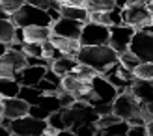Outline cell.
I'll list each match as a JSON object with an SVG mask.
<instances>
[{
  "mask_svg": "<svg viewBox=\"0 0 153 136\" xmlns=\"http://www.w3.org/2000/svg\"><path fill=\"white\" fill-rule=\"evenodd\" d=\"M76 60L80 64H86L94 67L97 73H105L112 64H116L120 60V54L114 50L110 45H82Z\"/></svg>",
  "mask_w": 153,
  "mask_h": 136,
  "instance_id": "1",
  "label": "cell"
},
{
  "mask_svg": "<svg viewBox=\"0 0 153 136\" xmlns=\"http://www.w3.org/2000/svg\"><path fill=\"white\" fill-rule=\"evenodd\" d=\"M112 108H114V114L120 116L121 119H125V121H129L131 125H146V119L142 116L144 104L129 89L121 92L116 97V101L112 103Z\"/></svg>",
  "mask_w": 153,
  "mask_h": 136,
  "instance_id": "2",
  "label": "cell"
},
{
  "mask_svg": "<svg viewBox=\"0 0 153 136\" xmlns=\"http://www.w3.org/2000/svg\"><path fill=\"white\" fill-rule=\"evenodd\" d=\"M62 112H64L65 129H69L73 132H75V129H79L82 125L99 121V114L95 112L94 104H90L86 101H75L69 108H62Z\"/></svg>",
  "mask_w": 153,
  "mask_h": 136,
  "instance_id": "3",
  "label": "cell"
},
{
  "mask_svg": "<svg viewBox=\"0 0 153 136\" xmlns=\"http://www.w3.org/2000/svg\"><path fill=\"white\" fill-rule=\"evenodd\" d=\"M11 21L15 22V26H52V19L47 10H41L34 4L26 2L25 6L17 10L15 13H11Z\"/></svg>",
  "mask_w": 153,
  "mask_h": 136,
  "instance_id": "4",
  "label": "cell"
},
{
  "mask_svg": "<svg viewBox=\"0 0 153 136\" xmlns=\"http://www.w3.org/2000/svg\"><path fill=\"white\" fill-rule=\"evenodd\" d=\"M118 95H120V89L114 86L108 78H105L103 75L99 73V75H95V77L91 78V93H88L82 101L94 104V106L103 104V103H110L112 104L116 101Z\"/></svg>",
  "mask_w": 153,
  "mask_h": 136,
  "instance_id": "5",
  "label": "cell"
},
{
  "mask_svg": "<svg viewBox=\"0 0 153 136\" xmlns=\"http://www.w3.org/2000/svg\"><path fill=\"white\" fill-rule=\"evenodd\" d=\"M121 15H123L125 24L133 26L136 30H142V28L153 24V15L148 10L146 2H131L121 10Z\"/></svg>",
  "mask_w": 153,
  "mask_h": 136,
  "instance_id": "6",
  "label": "cell"
},
{
  "mask_svg": "<svg viewBox=\"0 0 153 136\" xmlns=\"http://www.w3.org/2000/svg\"><path fill=\"white\" fill-rule=\"evenodd\" d=\"M47 119H39L34 116H22L11 121V134L17 136H37V134H45V129H47Z\"/></svg>",
  "mask_w": 153,
  "mask_h": 136,
  "instance_id": "7",
  "label": "cell"
},
{
  "mask_svg": "<svg viewBox=\"0 0 153 136\" xmlns=\"http://www.w3.org/2000/svg\"><path fill=\"white\" fill-rule=\"evenodd\" d=\"M22 67H26V54L22 50L7 49L0 56V78H7V77L15 78V75Z\"/></svg>",
  "mask_w": 153,
  "mask_h": 136,
  "instance_id": "8",
  "label": "cell"
},
{
  "mask_svg": "<svg viewBox=\"0 0 153 136\" xmlns=\"http://www.w3.org/2000/svg\"><path fill=\"white\" fill-rule=\"evenodd\" d=\"M110 41V26H105L101 22L90 21L82 26L80 43L82 45H108Z\"/></svg>",
  "mask_w": 153,
  "mask_h": 136,
  "instance_id": "9",
  "label": "cell"
},
{
  "mask_svg": "<svg viewBox=\"0 0 153 136\" xmlns=\"http://www.w3.org/2000/svg\"><path fill=\"white\" fill-rule=\"evenodd\" d=\"M103 77H105V78H108L112 84L120 89V93L131 88V84H133L134 78H136V77H134V73H133L131 69H127V67L120 62V60H118L116 64H112L108 69L103 73Z\"/></svg>",
  "mask_w": 153,
  "mask_h": 136,
  "instance_id": "10",
  "label": "cell"
},
{
  "mask_svg": "<svg viewBox=\"0 0 153 136\" xmlns=\"http://www.w3.org/2000/svg\"><path fill=\"white\" fill-rule=\"evenodd\" d=\"M129 50H133L140 58V62H153V34L136 30Z\"/></svg>",
  "mask_w": 153,
  "mask_h": 136,
  "instance_id": "11",
  "label": "cell"
},
{
  "mask_svg": "<svg viewBox=\"0 0 153 136\" xmlns=\"http://www.w3.org/2000/svg\"><path fill=\"white\" fill-rule=\"evenodd\" d=\"M134 32H136V28L129 26V24L110 26V41H108V45L118 52V54H121V52L129 50Z\"/></svg>",
  "mask_w": 153,
  "mask_h": 136,
  "instance_id": "12",
  "label": "cell"
},
{
  "mask_svg": "<svg viewBox=\"0 0 153 136\" xmlns=\"http://www.w3.org/2000/svg\"><path fill=\"white\" fill-rule=\"evenodd\" d=\"M56 110H62V103H60L58 93H43L41 101L30 106V116L39 118V119H47Z\"/></svg>",
  "mask_w": 153,
  "mask_h": 136,
  "instance_id": "13",
  "label": "cell"
},
{
  "mask_svg": "<svg viewBox=\"0 0 153 136\" xmlns=\"http://www.w3.org/2000/svg\"><path fill=\"white\" fill-rule=\"evenodd\" d=\"M82 21L69 19V17H62L52 24V34L64 35V37H71V39H79L80 41V34H82Z\"/></svg>",
  "mask_w": 153,
  "mask_h": 136,
  "instance_id": "14",
  "label": "cell"
},
{
  "mask_svg": "<svg viewBox=\"0 0 153 136\" xmlns=\"http://www.w3.org/2000/svg\"><path fill=\"white\" fill-rule=\"evenodd\" d=\"M62 88L65 92H69L76 97V101H82L88 93H91V82L86 80H80L79 77H75L73 73H67L64 75L62 78Z\"/></svg>",
  "mask_w": 153,
  "mask_h": 136,
  "instance_id": "15",
  "label": "cell"
},
{
  "mask_svg": "<svg viewBox=\"0 0 153 136\" xmlns=\"http://www.w3.org/2000/svg\"><path fill=\"white\" fill-rule=\"evenodd\" d=\"M45 73H47V67L43 65H26L15 75V78L21 82V86H37Z\"/></svg>",
  "mask_w": 153,
  "mask_h": 136,
  "instance_id": "16",
  "label": "cell"
},
{
  "mask_svg": "<svg viewBox=\"0 0 153 136\" xmlns=\"http://www.w3.org/2000/svg\"><path fill=\"white\" fill-rule=\"evenodd\" d=\"M30 114V104L21 99V97H10V99H4V118L10 119H17Z\"/></svg>",
  "mask_w": 153,
  "mask_h": 136,
  "instance_id": "17",
  "label": "cell"
},
{
  "mask_svg": "<svg viewBox=\"0 0 153 136\" xmlns=\"http://www.w3.org/2000/svg\"><path fill=\"white\" fill-rule=\"evenodd\" d=\"M129 92H131L142 104L153 103V80L134 78V82L131 84V88H129Z\"/></svg>",
  "mask_w": 153,
  "mask_h": 136,
  "instance_id": "18",
  "label": "cell"
},
{
  "mask_svg": "<svg viewBox=\"0 0 153 136\" xmlns=\"http://www.w3.org/2000/svg\"><path fill=\"white\" fill-rule=\"evenodd\" d=\"M51 41L54 43V47H58L65 56H75V58H76V54H79V50L82 47V43L79 39H71V37H64V35H58V34H52Z\"/></svg>",
  "mask_w": 153,
  "mask_h": 136,
  "instance_id": "19",
  "label": "cell"
},
{
  "mask_svg": "<svg viewBox=\"0 0 153 136\" xmlns=\"http://www.w3.org/2000/svg\"><path fill=\"white\" fill-rule=\"evenodd\" d=\"M52 35V26H25V41L30 43H45Z\"/></svg>",
  "mask_w": 153,
  "mask_h": 136,
  "instance_id": "20",
  "label": "cell"
},
{
  "mask_svg": "<svg viewBox=\"0 0 153 136\" xmlns=\"http://www.w3.org/2000/svg\"><path fill=\"white\" fill-rule=\"evenodd\" d=\"M21 82L17 78H0V99H10V97H19Z\"/></svg>",
  "mask_w": 153,
  "mask_h": 136,
  "instance_id": "21",
  "label": "cell"
},
{
  "mask_svg": "<svg viewBox=\"0 0 153 136\" xmlns=\"http://www.w3.org/2000/svg\"><path fill=\"white\" fill-rule=\"evenodd\" d=\"M62 17H69V19H76L82 21L84 24L90 22V11L84 6H62Z\"/></svg>",
  "mask_w": 153,
  "mask_h": 136,
  "instance_id": "22",
  "label": "cell"
},
{
  "mask_svg": "<svg viewBox=\"0 0 153 136\" xmlns=\"http://www.w3.org/2000/svg\"><path fill=\"white\" fill-rule=\"evenodd\" d=\"M76 65H79V60H76L75 56H62V58H58V60L52 62V69L64 77V75L75 71Z\"/></svg>",
  "mask_w": 153,
  "mask_h": 136,
  "instance_id": "23",
  "label": "cell"
},
{
  "mask_svg": "<svg viewBox=\"0 0 153 136\" xmlns=\"http://www.w3.org/2000/svg\"><path fill=\"white\" fill-rule=\"evenodd\" d=\"M129 127H131L129 121L120 119V121L105 127V129H99V134H101V136H127L129 134Z\"/></svg>",
  "mask_w": 153,
  "mask_h": 136,
  "instance_id": "24",
  "label": "cell"
},
{
  "mask_svg": "<svg viewBox=\"0 0 153 136\" xmlns=\"http://www.w3.org/2000/svg\"><path fill=\"white\" fill-rule=\"evenodd\" d=\"M43 93H45V92H41L37 86H21L19 97H21V99H25L30 106H32V104H37V103L41 101Z\"/></svg>",
  "mask_w": 153,
  "mask_h": 136,
  "instance_id": "25",
  "label": "cell"
},
{
  "mask_svg": "<svg viewBox=\"0 0 153 136\" xmlns=\"http://www.w3.org/2000/svg\"><path fill=\"white\" fill-rule=\"evenodd\" d=\"M15 22L11 19H0V41L11 45L15 37Z\"/></svg>",
  "mask_w": 153,
  "mask_h": 136,
  "instance_id": "26",
  "label": "cell"
},
{
  "mask_svg": "<svg viewBox=\"0 0 153 136\" xmlns=\"http://www.w3.org/2000/svg\"><path fill=\"white\" fill-rule=\"evenodd\" d=\"M84 7L91 11H108L116 7V0H84Z\"/></svg>",
  "mask_w": 153,
  "mask_h": 136,
  "instance_id": "27",
  "label": "cell"
},
{
  "mask_svg": "<svg viewBox=\"0 0 153 136\" xmlns=\"http://www.w3.org/2000/svg\"><path fill=\"white\" fill-rule=\"evenodd\" d=\"M75 77H79L80 80H86V82H91V78L95 77V75H99L94 67H90V65H86V64H80L79 62V65L75 67V71H71Z\"/></svg>",
  "mask_w": 153,
  "mask_h": 136,
  "instance_id": "28",
  "label": "cell"
},
{
  "mask_svg": "<svg viewBox=\"0 0 153 136\" xmlns=\"http://www.w3.org/2000/svg\"><path fill=\"white\" fill-rule=\"evenodd\" d=\"M120 62L123 64V65L127 67V69H131L133 73H134L136 67H138V65L142 64V62H140V58L136 56L133 50H125V52H121V54H120Z\"/></svg>",
  "mask_w": 153,
  "mask_h": 136,
  "instance_id": "29",
  "label": "cell"
},
{
  "mask_svg": "<svg viewBox=\"0 0 153 136\" xmlns=\"http://www.w3.org/2000/svg\"><path fill=\"white\" fill-rule=\"evenodd\" d=\"M43 56L54 62V60L62 58V56H65V54H64V52L60 50L58 47H54V43H52V41L49 39V41H45V43H43Z\"/></svg>",
  "mask_w": 153,
  "mask_h": 136,
  "instance_id": "30",
  "label": "cell"
},
{
  "mask_svg": "<svg viewBox=\"0 0 153 136\" xmlns=\"http://www.w3.org/2000/svg\"><path fill=\"white\" fill-rule=\"evenodd\" d=\"M134 77H136V78L153 80V62H142V64L134 69Z\"/></svg>",
  "mask_w": 153,
  "mask_h": 136,
  "instance_id": "31",
  "label": "cell"
},
{
  "mask_svg": "<svg viewBox=\"0 0 153 136\" xmlns=\"http://www.w3.org/2000/svg\"><path fill=\"white\" fill-rule=\"evenodd\" d=\"M47 123L51 127H54V129H58L60 132L65 131V121H64V112L62 110H56V112H52V114L47 118Z\"/></svg>",
  "mask_w": 153,
  "mask_h": 136,
  "instance_id": "32",
  "label": "cell"
},
{
  "mask_svg": "<svg viewBox=\"0 0 153 136\" xmlns=\"http://www.w3.org/2000/svg\"><path fill=\"white\" fill-rule=\"evenodd\" d=\"M22 52H25L26 56H43V43L25 41L22 43Z\"/></svg>",
  "mask_w": 153,
  "mask_h": 136,
  "instance_id": "33",
  "label": "cell"
},
{
  "mask_svg": "<svg viewBox=\"0 0 153 136\" xmlns=\"http://www.w3.org/2000/svg\"><path fill=\"white\" fill-rule=\"evenodd\" d=\"M0 2H2V6H4V10L7 11V13H15L17 10H21L22 6H25L28 0H0Z\"/></svg>",
  "mask_w": 153,
  "mask_h": 136,
  "instance_id": "34",
  "label": "cell"
},
{
  "mask_svg": "<svg viewBox=\"0 0 153 136\" xmlns=\"http://www.w3.org/2000/svg\"><path fill=\"white\" fill-rule=\"evenodd\" d=\"M37 88L41 89V92H45V93H58L60 89H62V86H56L54 82H51V80H47V78H41L39 80V84H37Z\"/></svg>",
  "mask_w": 153,
  "mask_h": 136,
  "instance_id": "35",
  "label": "cell"
},
{
  "mask_svg": "<svg viewBox=\"0 0 153 136\" xmlns=\"http://www.w3.org/2000/svg\"><path fill=\"white\" fill-rule=\"evenodd\" d=\"M45 78H47V80H51V82H54V84L56 86H62V75H58L54 69H52V67H49V69H47V73H45Z\"/></svg>",
  "mask_w": 153,
  "mask_h": 136,
  "instance_id": "36",
  "label": "cell"
},
{
  "mask_svg": "<svg viewBox=\"0 0 153 136\" xmlns=\"http://www.w3.org/2000/svg\"><path fill=\"white\" fill-rule=\"evenodd\" d=\"M146 134H148V127L146 125H131L127 136H146Z\"/></svg>",
  "mask_w": 153,
  "mask_h": 136,
  "instance_id": "37",
  "label": "cell"
},
{
  "mask_svg": "<svg viewBox=\"0 0 153 136\" xmlns=\"http://www.w3.org/2000/svg\"><path fill=\"white\" fill-rule=\"evenodd\" d=\"M62 6H84V0H58Z\"/></svg>",
  "mask_w": 153,
  "mask_h": 136,
  "instance_id": "38",
  "label": "cell"
},
{
  "mask_svg": "<svg viewBox=\"0 0 153 136\" xmlns=\"http://www.w3.org/2000/svg\"><path fill=\"white\" fill-rule=\"evenodd\" d=\"M0 19H11V15L7 13L6 10H4V6H2V2H0Z\"/></svg>",
  "mask_w": 153,
  "mask_h": 136,
  "instance_id": "39",
  "label": "cell"
},
{
  "mask_svg": "<svg viewBox=\"0 0 153 136\" xmlns=\"http://www.w3.org/2000/svg\"><path fill=\"white\" fill-rule=\"evenodd\" d=\"M129 4H131V0H116V6L121 7V10H123L125 6H129Z\"/></svg>",
  "mask_w": 153,
  "mask_h": 136,
  "instance_id": "40",
  "label": "cell"
},
{
  "mask_svg": "<svg viewBox=\"0 0 153 136\" xmlns=\"http://www.w3.org/2000/svg\"><path fill=\"white\" fill-rule=\"evenodd\" d=\"M7 49H10V45H7V43H2V41H0V56H2L4 52L7 50Z\"/></svg>",
  "mask_w": 153,
  "mask_h": 136,
  "instance_id": "41",
  "label": "cell"
},
{
  "mask_svg": "<svg viewBox=\"0 0 153 136\" xmlns=\"http://www.w3.org/2000/svg\"><path fill=\"white\" fill-rule=\"evenodd\" d=\"M146 127H148V134H149V136H153V119L146 123Z\"/></svg>",
  "mask_w": 153,
  "mask_h": 136,
  "instance_id": "42",
  "label": "cell"
},
{
  "mask_svg": "<svg viewBox=\"0 0 153 136\" xmlns=\"http://www.w3.org/2000/svg\"><path fill=\"white\" fill-rule=\"evenodd\" d=\"M146 6H148V10H149V11H151V15H153V0H148Z\"/></svg>",
  "mask_w": 153,
  "mask_h": 136,
  "instance_id": "43",
  "label": "cell"
},
{
  "mask_svg": "<svg viewBox=\"0 0 153 136\" xmlns=\"http://www.w3.org/2000/svg\"><path fill=\"white\" fill-rule=\"evenodd\" d=\"M0 134H2V136H6V134H11L10 131H7V129H4V127L2 125H0Z\"/></svg>",
  "mask_w": 153,
  "mask_h": 136,
  "instance_id": "44",
  "label": "cell"
},
{
  "mask_svg": "<svg viewBox=\"0 0 153 136\" xmlns=\"http://www.w3.org/2000/svg\"><path fill=\"white\" fill-rule=\"evenodd\" d=\"M0 116H4V99H0Z\"/></svg>",
  "mask_w": 153,
  "mask_h": 136,
  "instance_id": "45",
  "label": "cell"
},
{
  "mask_svg": "<svg viewBox=\"0 0 153 136\" xmlns=\"http://www.w3.org/2000/svg\"><path fill=\"white\" fill-rule=\"evenodd\" d=\"M131 2H148V0H131Z\"/></svg>",
  "mask_w": 153,
  "mask_h": 136,
  "instance_id": "46",
  "label": "cell"
}]
</instances>
